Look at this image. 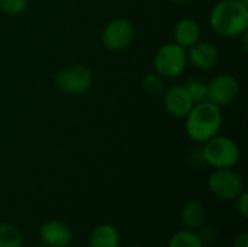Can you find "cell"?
<instances>
[{
	"instance_id": "obj_1",
	"label": "cell",
	"mask_w": 248,
	"mask_h": 247,
	"mask_svg": "<svg viewBox=\"0 0 248 247\" xmlns=\"http://www.w3.org/2000/svg\"><path fill=\"white\" fill-rule=\"evenodd\" d=\"M209 23L221 36L244 35L248 29V4L240 0H221L212 7Z\"/></svg>"
},
{
	"instance_id": "obj_2",
	"label": "cell",
	"mask_w": 248,
	"mask_h": 247,
	"mask_svg": "<svg viewBox=\"0 0 248 247\" xmlns=\"http://www.w3.org/2000/svg\"><path fill=\"white\" fill-rule=\"evenodd\" d=\"M186 118V132L196 143H206L215 137L222 125L221 106L205 100L195 103Z\"/></svg>"
},
{
	"instance_id": "obj_3",
	"label": "cell",
	"mask_w": 248,
	"mask_h": 247,
	"mask_svg": "<svg viewBox=\"0 0 248 247\" xmlns=\"http://www.w3.org/2000/svg\"><path fill=\"white\" fill-rule=\"evenodd\" d=\"M203 144L202 157L214 169H232L240 162V147L228 137L217 134Z\"/></svg>"
},
{
	"instance_id": "obj_4",
	"label": "cell",
	"mask_w": 248,
	"mask_h": 247,
	"mask_svg": "<svg viewBox=\"0 0 248 247\" xmlns=\"http://www.w3.org/2000/svg\"><path fill=\"white\" fill-rule=\"evenodd\" d=\"M187 66V51L176 42L164 44L158 48L154 57L155 73L164 79L179 77Z\"/></svg>"
},
{
	"instance_id": "obj_5",
	"label": "cell",
	"mask_w": 248,
	"mask_h": 247,
	"mask_svg": "<svg viewBox=\"0 0 248 247\" xmlns=\"http://www.w3.org/2000/svg\"><path fill=\"white\" fill-rule=\"evenodd\" d=\"M93 84V74L86 66H70L62 68L55 77V86L65 95L80 96L89 92Z\"/></svg>"
},
{
	"instance_id": "obj_6",
	"label": "cell",
	"mask_w": 248,
	"mask_h": 247,
	"mask_svg": "<svg viewBox=\"0 0 248 247\" xmlns=\"http://www.w3.org/2000/svg\"><path fill=\"white\" fill-rule=\"evenodd\" d=\"M208 188L214 197L232 201L244 191V181L231 169H217L209 175Z\"/></svg>"
},
{
	"instance_id": "obj_7",
	"label": "cell",
	"mask_w": 248,
	"mask_h": 247,
	"mask_svg": "<svg viewBox=\"0 0 248 247\" xmlns=\"http://www.w3.org/2000/svg\"><path fill=\"white\" fill-rule=\"evenodd\" d=\"M134 39V26L128 19L116 17L106 23L102 32V42L109 51H122L131 45Z\"/></svg>"
},
{
	"instance_id": "obj_8",
	"label": "cell",
	"mask_w": 248,
	"mask_h": 247,
	"mask_svg": "<svg viewBox=\"0 0 248 247\" xmlns=\"http://www.w3.org/2000/svg\"><path fill=\"white\" fill-rule=\"evenodd\" d=\"M240 93V83L231 74H218L208 83V100L224 106L237 99Z\"/></svg>"
},
{
	"instance_id": "obj_9",
	"label": "cell",
	"mask_w": 248,
	"mask_h": 247,
	"mask_svg": "<svg viewBox=\"0 0 248 247\" xmlns=\"http://www.w3.org/2000/svg\"><path fill=\"white\" fill-rule=\"evenodd\" d=\"M39 239L45 247H67L73 240V230L64 221L49 220L39 227Z\"/></svg>"
},
{
	"instance_id": "obj_10",
	"label": "cell",
	"mask_w": 248,
	"mask_h": 247,
	"mask_svg": "<svg viewBox=\"0 0 248 247\" xmlns=\"http://www.w3.org/2000/svg\"><path fill=\"white\" fill-rule=\"evenodd\" d=\"M163 102L166 111L176 118H185L195 105L185 84H174L166 89L163 93Z\"/></svg>"
},
{
	"instance_id": "obj_11",
	"label": "cell",
	"mask_w": 248,
	"mask_h": 247,
	"mask_svg": "<svg viewBox=\"0 0 248 247\" xmlns=\"http://www.w3.org/2000/svg\"><path fill=\"white\" fill-rule=\"evenodd\" d=\"M219 51L215 44L208 41H198L187 51V63L199 70H209L218 64Z\"/></svg>"
},
{
	"instance_id": "obj_12",
	"label": "cell",
	"mask_w": 248,
	"mask_h": 247,
	"mask_svg": "<svg viewBox=\"0 0 248 247\" xmlns=\"http://www.w3.org/2000/svg\"><path fill=\"white\" fill-rule=\"evenodd\" d=\"M201 26L195 19L185 17L179 20L174 26V42L183 48H189L196 44L201 38Z\"/></svg>"
},
{
	"instance_id": "obj_13",
	"label": "cell",
	"mask_w": 248,
	"mask_h": 247,
	"mask_svg": "<svg viewBox=\"0 0 248 247\" xmlns=\"http://www.w3.org/2000/svg\"><path fill=\"white\" fill-rule=\"evenodd\" d=\"M206 210L199 201H189L183 205L180 213V220L185 229L187 230H199L206 223Z\"/></svg>"
},
{
	"instance_id": "obj_14",
	"label": "cell",
	"mask_w": 248,
	"mask_h": 247,
	"mask_svg": "<svg viewBox=\"0 0 248 247\" xmlns=\"http://www.w3.org/2000/svg\"><path fill=\"white\" fill-rule=\"evenodd\" d=\"M121 246V234L118 229L112 224H100L97 226L89 239V247H119Z\"/></svg>"
},
{
	"instance_id": "obj_15",
	"label": "cell",
	"mask_w": 248,
	"mask_h": 247,
	"mask_svg": "<svg viewBox=\"0 0 248 247\" xmlns=\"http://www.w3.org/2000/svg\"><path fill=\"white\" fill-rule=\"evenodd\" d=\"M167 247H205V243L198 233L185 229L170 237Z\"/></svg>"
},
{
	"instance_id": "obj_16",
	"label": "cell",
	"mask_w": 248,
	"mask_h": 247,
	"mask_svg": "<svg viewBox=\"0 0 248 247\" xmlns=\"http://www.w3.org/2000/svg\"><path fill=\"white\" fill-rule=\"evenodd\" d=\"M0 247H23V236L15 224H0Z\"/></svg>"
},
{
	"instance_id": "obj_17",
	"label": "cell",
	"mask_w": 248,
	"mask_h": 247,
	"mask_svg": "<svg viewBox=\"0 0 248 247\" xmlns=\"http://www.w3.org/2000/svg\"><path fill=\"white\" fill-rule=\"evenodd\" d=\"M185 87L189 92L193 103L208 100V83L202 79H192L185 84Z\"/></svg>"
},
{
	"instance_id": "obj_18",
	"label": "cell",
	"mask_w": 248,
	"mask_h": 247,
	"mask_svg": "<svg viewBox=\"0 0 248 247\" xmlns=\"http://www.w3.org/2000/svg\"><path fill=\"white\" fill-rule=\"evenodd\" d=\"M144 87L151 95H161L166 90L164 77L160 76L158 73H150L144 77Z\"/></svg>"
},
{
	"instance_id": "obj_19",
	"label": "cell",
	"mask_w": 248,
	"mask_h": 247,
	"mask_svg": "<svg viewBox=\"0 0 248 247\" xmlns=\"http://www.w3.org/2000/svg\"><path fill=\"white\" fill-rule=\"evenodd\" d=\"M28 7V0H0V10L9 16H17Z\"/></svg>"
},
{
	"instance_id": "obj_20",
	"label": "cell",
	"mask_w": 248,
	"mask_h": 247,
	"mask_svg": "<svg viewBox=\"0 0 248 247\" xmlns=\"http://www.w3.org/2000/svg\"><path fill=\"white\" fill-rule=\"evenodd\" d=\"M235 207H237V211L241 217L247 218L248 217V195L246 191H243L235 199Z\"/></svg>"
},
{
	"instance_id": "obj_21",
	"label": "cell",
	"mask_w": 248,
	"mask_h": 247,
	"mask_svg": "<svg viewBox=\"0 0 248 247\" xmlns=\"http://www.w3.org/2000/svg\"><path fill=\"white\" fill-rule=\"evenodd\" d=\"M201 237H202L203 243H217V240H218V230L215 227H208Z\"/></svg>"
},
{
	"instance_id": "obj_22",
	"label": "cell",
	"mask_w": 248,
	"mask_h": 247,
	"mask_svg": "<svg viewBox=\"0 0 248 247\" xmlns=\"http://www.w3.org/2000/svg\"><path fill=\"white\" fill-rule=\"evenodd\" d=\"M232 247H248V233L243 231L241 234H238L232 243Z\"/></svg>"
},
{
	"instance_id": "obj_23",
	"label": "cell",
	"mask_w": 248,
	"mask_h": 247,
	"mask_svg": "<svg viewBox=\"0 0 248 247\" xmlns=\"http://www.w3.org/2000/svg\"><path fill=\"white\" fill-rule=\"evenodd\" d=\"M169 1H171V3H177V4H183V3H187V1H190V0H169Z\"/></svg>"
},
{
	"instance_id": "obj_24",
	"label": "cell",
	"mask_w": 248,
	"mask_h": 247,
	"mask_svg": "<svg viewBox=\"0 0 248 247\" xmlns=\"http://www.w3.org/2000/svg\"><path fill=\"white\" fill-rule=\"evenodd\" d=\"M32 247H45V246H32Z\"/></svg>"
},
{
	"instance_id": "obj_25",
	"label": "cell",
	"mask_w": 248,
	"mask_h": 247,
	"mask_svg": "<svg viewBox=\"0 0 248 247\" xmlns=\"http://www.w3.org/2000/svg\"><path fill=\"white\" fill-rule=\"evenodd\" d=\"M128 247H141V246H128Z\"/></svg>"
}]
</instances>
